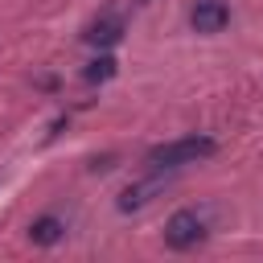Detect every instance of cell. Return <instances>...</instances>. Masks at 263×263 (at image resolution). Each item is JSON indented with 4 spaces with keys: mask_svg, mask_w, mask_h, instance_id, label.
Masks as SVG:
<instances>
[{
    "mask_svg": "<svg viewBox=\"0 0 263 263\" xmlns=\"http://www.w3.org/2000/svg\"><path fill=\"white\" fill-rule=\"evenodd\" d=\"M214 152H218V144L210 136H185V140H168V144L148 148V164L152 168H181V164H197Z\"/></svg>",
    "mask_w": 263,
    "mask_h": 263,
    "instance_id": "obj_1",
    "label": "cell"
},
{
    "mask_svg": "<svg viewBox=\"0 0 263 263\" xmlns=\"http://www.w3.org/2000/svg\"><path fill=\"white\" fill-rule=\"evenodd\" d=\"M205 238V222L193 214V210H177L168 222H164V242L173 247V251H189V247H197Z\"/></svg>",
    "mask_w": 263,
    "mask_h": 263,
    "instance_id": "obj_2",
    "label": "cell"
},
{
    "mask_svg": "<svg viewBox=\"0 0 263 263\" xmlns=\"http://www.w3.org/2000/svg\"><path fill=\"white\" fill-rule=\"evenodd\" d=\"M189 25H193V33L214 37V33H222V29L230 25V8H226L222 0H197L193 12H189Z\"/></svg>",
    "mask_w": 263,
    "mask_h": 263,
    "instance_id": "obj_3",
    "label": "cell"
},
{
    "mask_svg": "<svg viewBox=\"0 0 263 263\" xmlns=\"http://www.w3.org/2000/svg\"><path fill=\"white\" fill-rule=\"evenodd\" d=\"M119 37H123V21H115V16L95 21V25L86 29V41H90V45H115Z\"/></svg>",
    "mask_w": 263,
    "mask_h": 263,
    "instance_id": "obj_4",
    "label": "cell"
},
{
    "mask_svg": "<svg viewBox=\"0 0 263 263\" xmlns=\"http://www.w3.org/2000/svg\"><path fill=\"white\" fill-rule=\"evenodd\" d=\"M152 193H160V181H144V185H127L119 193V210H140L152 201Z\"/></svg>",
    "mask_w": 263,
    "mask_h": 263,
    "instance_id": "obj_5",
    "label": "cell"
},
{
    "mask_svg": "<svg viewBox=\"0 0 263 263\" xmlns=\"http://www.w3.org/2000/svg\"><path fill=\"white\" fill-rule=\"evenodd\" d=\"M62 234H66V226H62L58 218H49V214H45V218H37V222L29 226V238H33L37 247H53Z\"/></svg>",
    "mask_w": 263,
    "mask_h": 263,
    "instance_id": "obj_6",
    "label": "cell"
},
{
    "mask_svg": "<svg viewBox=\"0 0 263 263\" xmlns=\"http://www.w3.org/2000/svg\"><path fill=\"white\" fill-rule=\"evenodd\" d=\"M115 74V58H99L86 66V82H99V78H111Z\"/></svg>",
    "mask_w": 263,
    "mask_h": 263,
    "instance_id": "obj_7",
    "label": "cell"
}]
</instances>
